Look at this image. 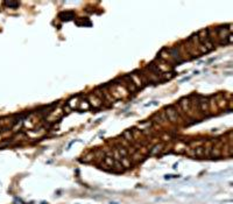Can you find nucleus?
Masks as SVG:
<instances>
[{
  "label": "nucleus",
  "instance_id": "f257e3e1",
  "mask_svg": "<svg viewBox=\"0 0 233 204\" xmlns=\"http://www.w3.org/2000/svg\"><path fill=\"white\" fill-rule=\"evenodd\" d=\"M166 113H167V119L170 120L171 122H177V121L179 120V117H178V114H177V111H175L173 106L167 107Z\"/></svg>",
  "mask_w": 233,
  "mask_h": 204
},
{
  "label": "nucleus",
  "instance_id": "f03ea898",
  "mask_svg": "<svg viewBox=\"0 0 233 204\" xmlns=\"http://www.w3.org/2000/svg\"><path fill=\"white\" fill-rule=\"evenodd\" d=\"M90 103L95 106V107H99L102 105V100L100 99H97V97L95 95H91L90 96Z\"/></svg>",
  "mask_w": 233,
  "mask_h": 204
},
{
  "label": "nucleus",
  "instance_id": "7ed1b4c3",
  "mask_svg": "<svg viewBox=\"0 0 233 204\" xmlns=\"http://www.w3.org/2000/svg\"><path fill=\"white\" fill-rule=\"evenodd\" d=\"M104 161H105V163H106V165H109L110 167H113V165H114V161H113V159H112V157H110V156H106V157L104 159Z\"/></svg>",
  "mask_w": 233,
  "mask_h": 204
},
{
  "label": "nucleus",
  "instance_id": "20e7f679",
  "mask_svg": "<svg viewBox=\"0 0 233 204\" xmlns=\"http://www.w3.org/2000/svg\"><path fill=\"white\" fill-rule=\"evenodd\" d=\"M195 155H197V156L204 155V148H203V147H197V148L195 149Z\"/></svg>",
  "mask_w": 233,
  "mask_h": 204
},
{
  "label": "nucleus",
  "instance_id": "39448f33",
  "mask_svg": "<svg viewBox=\"0 0 233 204\" xmlns=\"http://www.w3.org/2000/svg\"><path fill=\"white\" fill-rule=\"evenodd\" d=\"M5 5H6V6H8V7H14V8H15V7H18L20 4H19V3H16V1H6V3H5Z\"/></svg>",
  "mask_w": 233,
  "mask_h": 204
},
{
  "label": "nucleus",
  "instance_id": "423d86ee",
  "mask_svg": "<svg viewBox=\"0 0 233 204\" xmlns=\"http://www.w3.org/2000/svg\"><path fill=\"white\" fill-rule=\"evenodd\" d=\"M124 137L126 138V140H128V141H133V135L131 134V132H129V131H126V132H125V134H124Z\"/></svg>",
  "mask_w": 233,
  "mask_h": 204
},
{
  "label": "nucleus",
  "instance_id": "0eeeda50",
  "mask_svg": "<svg viewBox=\"0 0 233 204\" xmlns=\"http://www.w3.org/2000/svg\"><path fill=\"white\" fill-rule=\"evenodd\" d=\"M113 167H117L118 168V170H122V163H120L119 161H114V165H113Z\"/></svg>",
  "mask_w": 233,
  "mask_h": 204
},
{
  "label": "nucleus",
  "instance_id": "6e6552de",
  "mask_svg": "<svg viewBox=\"0 0 233 204\" xmlns=\"http://www.w3.org/2000/svg\"><path fill=\"white\" fill-rule=\"evenodd\" d=\"M119 153L121 154V157L122 156H126L127 155V150L124 148V147H119Z\"/></svg>",
  "mask_w": 233,
  "mask_h": 204
}]
</instances>
